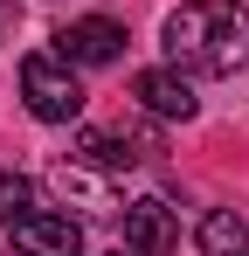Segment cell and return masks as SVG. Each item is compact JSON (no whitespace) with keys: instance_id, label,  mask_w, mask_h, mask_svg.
Listing matches in <instances>:
<instances>
[{"instance_id":"obj_1","label":"cell","mask_w":249,"mask_h":256,"mask_svg":"<svg viewBox=\"0 0 249 256\" xmlns=\"http://www.w3.org/2000/svg\"><path fill=\"white\" fill-rule=\"evenodd\" d=\"M166 56L194 76H236L249 70V7L242 0H187L166 14Z\"/></svg>"},{"instance_id":"obj_2","label":"cell","mask_w":249,"mask_h":256,"mask_svg":"<svg viewBox=\"0 0 249 256\" xmlns=\"http://www.w3.org/2000/svg\"><path fill=\"white\" fill-rule=\"evenodd\" d=\"M21 97H28V111H35L42 125H70L83 111L76 62H62V56H28V62H21Z\"/></svg>"},{"instance_id":"obj_3","label":"cell","mask_w":249,"mask_h":256,"mask_svg":"<svg viewBox=\"0 0 249 256\" xmlns=\"http://www.w3.org/2000/svg\"><path fill=\"white\" fill-rule=\"evenodd\" d=\"M56 56H62V62H83V70L118 62L124 56V28L104 21V14H83V21H70V28H56Z\"/></svg>"},{"instance_id":"obj_4","label":"cell","mask_w":249,"mask_h":256,"mask_svg":"<svg viewBox=\"0 0 249 256\" xmlns=\"http://www.w3.org/2000/svg\"><path fill=\"white\" fill-rule=\"evenodd\" d=\"M14 250L21 256H83V228L70 222V214H21L14 222Z\"/></svg>"},{"instance_id":"obj_5","label":"cell","mask_w":249,"mask_h":256,"mask_svg":"<svg viewBox=\"0 0 249 256\" xmlns=\"http://www.w3.org/2000/svg\"><path fill=\"white\" fill-rule=\"evenodd\" d=\"M132 97H138L152 118H180V125L201 111V104H194V84H187L180 70H138V76H132Z\"/></svg>"},{"instance_id":"obj_6","label":"cell","mask_w":249,"mask_h":256,"mask_svg":"<svg viewBox=\"0 0 249 256\" xmlns=\"http://www.w3.org/2000/svg\"><path fill=\"white\" fill-rule=\"evenodd\" d=\"M173 242H180V228H173V208H166V201H152V194H146V201H132V208H124V250L166 256Z\"/></svg>"},{"instance_id":"obj_7","label":"cell","mask_w":249,"mask_h":256,"mask_svg":"<svg viewBox=\"0 0 249 256\" xmlns=\"http://www.w3.org/2000/svg\"><path fill=\"white\" fill-rule=\"evenodd\" d=\"M48 187H56L62 201L90 208V214H124V208H118V194H111V180H97V166H83V160H62V166L48 173Z\"/></svg>"},{"instance_id":"obj_8","label":"cell","mask_w":249,"mask_h":256,"mask_svg":"<svg viewBox=\"0 0 249 256\" xmlns=\"http://www.w3.org/2000/svg\"><path fill=\"white\" fill-rule=\"evenodd\" d=\"M76 160L97 166V173H132V166H138L132 138H118V132H76Z\"/></svg>"},{"instance_id":"obj_9","label":"cell","mask_w":249,"mask_h":256,"mask_svg":"<svg viewBox=\"0 0 249 256\" xmlns=\"http://www.w3.org/2000/svg\"><path fill=\"white\" fill-rule=\"evenodd\" d=\"M201 256H249V228L236 208H214L201 222Z\"/></svg>"},{"instance_id":"obj_10","label":"cell","mask_w":249,"mask_h":256,"mask_svg":"<svg viewBox=\"0 0 249 256\" xmlns=\"http://www.w3.org/2000/svg\"><path fill=\"white\" fill-rule=\"evenodd\" d=\"M28 208H35V180L14 173V166H0V228H14Z\"/></svg>"},{"instance_id":"obj_11","label":"cell","mask_w":249,"mask_h":256,"mask_svg":"<svg viewBox=\"0 0 249 256\" xmlns=\"http://www.w3.org/2000/svg\"><path fill=\"white\" fill-rule=\"evenodd\" d=\"M111 256H138V250H111Z\"/></svg>"}]
</instances>
